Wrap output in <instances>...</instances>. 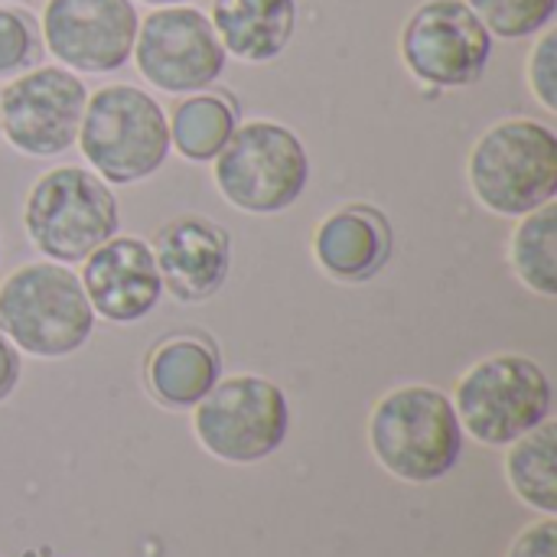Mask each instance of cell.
Wrapping results in <instances>:
<instances>
[{"mask_svg": "<svg viewBox=\"0 0 557 557\" xmlns=\"http://www.w3.org/2000/svg\"><path fill=\"white\" fill-rule=\"evenodd\" d=\"M398 52L408 75L424 88H470L490 69L493 33L467 0H424L405 20Z\"/></svg>", "mask_w": 557, "mask_h": 557, "instance_id": "obj_9", "label": "cell"}, {"mask_svg": "<svg viewBox=\"0 0 557 557\" xmlns=\"http://www.w3.org/2000/svg\"><path fill=\"white\" fill-rule=\"evenodd\" d=\"M506 557H557V519L555 516H542L539 522L525 525L512 545Z\"/></svg>", "mask_w": 557, "mask_h": 557, "instance_id": "obj_24", "label": "cell"}, {"mask_svg": "<svg viewBox=\"0 0 557 557\" xmlns=\"http://www.w3.org/2000/svg\"><path fill=\"white\" fill-rule=\"evenodd\" d=\"M219 196L248 215H281L300 202L310 183V153L297 131L281 121H238L212 160Z\"/></svg>", "mask_w": 557, "mask_h": 557, "instance_id": "obj_6", "label": "cell"}, {"mask_svg": "<svg viewBox=\"0 0 557 557\" xmlns=\"http://www.w3.org/2000/svg\"><path fill=\"white\" fill-rule=\"evenodd\" d=\"M42 55V36L33 13L13 3H0V78H13L33 69Z\"/></svg>", "mask_w": 557, "mask_h": 557, "instance_id": "obj_22", "label": "cell"}, {"mask_svg": "<svg viewBox=\"0 0 557 557\" xmlns=\"http://www.w3.org/2000/svg\"><path fill=\"white\" fill-rule=\"evenodd\" d=\"M20 375H23V359H20L16 346L0 333V405L16 392Z\"/></svg>", "mask_w": 557, "mask_h": 557, "instance_id": "obj_25", "label": "cell"}, {"mask_svg": "<svg viewBox=\"0 0 557 557\" xmlns=\"http://www.w3.org/2000/svg\"><path fill=\"white\" fill-rule=\"evenodd\" d=\"M0 3H16V0H0Z\"/></svg>", "mask_w": 557, "mask_h": 557, "instance_id": "obj_28", "label": "cell"}, {"mask_svg": "<svg viewBox=\"0 0 557 557\" xmlns=\"http://www.w3.org/2000/svg\"><path fill=\"white\" fill-rule=\"evenodd\" d=\"M88 88L62 65H33L0 91V137L23 157H59L75 147Z\"/></svg>", "mask_w": 557, "mask_h": 557, "instance_id": "obj_11", "label": "cell"}, {"mask_svg": "<svg viewBox=\"0 0 557 557\" xmlns=\"http://www.w3.org/2000/svg\"><path fill=\"white\" fill-rule=\"evenodd\" d=\"M525 78H529V88L535 95V101L555 114L557 111V33L548 26L539 33L532 52H529V62H525Z\"/></svg>", "mask_w": 557, "mask_h": 557, "instance_id": "obj_23", "label": "cell"}, {"mask_svg": "<svg viewBox=\"0 0 557 557\" xmlns=\"http://www.w3.org/2000/svg\"><path fill=\"white\" fill-rule=\"evenodd\" d=\"M131 59L140 78L166 95L206 91L228 65L209 13L189 3L153 7L137 26Z\"/></svg>", "mask_w": 557, "mask_h": 557, "instance_id": "obj_10", "label": "cell"}, {"mask_svg": "<svg viewBox=\"0 0 557 557\" xmlns=\"http://www.w3.org/2000/svg\"><path fill=\"white\" fill-rule=\"evenodd\" d=\"M140 13L134 0H46L42 49L75 75H111L131 62Z\"/></svg>", "mask_w": 557, "mask_h": 557, "instance_id": "obj_12", "label": "cell"}, {"mask_svg": "<svg viewBox=\"0 0 557 557\" xmlns=\"http://www.w3.org/2000/svg\"><path fill=\"white\" fill-rule=\"evenodd\" d=\"M166 121L170 144L183 160L212 163L238 127V101L228 91H193L173 104Z\"/></svg>", "mask_w": 557, "mask_h": 557, "instance_id": "obj_18", "label": "cell"}, {"mask_svg": "<svg viewBox=\"0 0 557 557\" xmlns=\"http://www.w3.org/2000/svg\"><path fill=\"white\" fill-rule=\"evenodd\" d=\"M75 144L88 170L111 186L150 180L173 153L163 104L127 82L101 85L88 95Z\"/></svg>", "mask_w": 557, "mask_h": 557, "instance_id": "obj_4", "label": "cell"}, {"mask_svg": "<svg viewBox=\"0 0 557 557\" xmlns=\"http://www.w3.org/2000/svg\"><path fill=\"white\" fill-rule=\"evenodd\" d=\"M212 29L225 55L264 65L297 36V0H212Z\"/></svg>", "mask_w": 557, "mask_h": 557, "instance_id": "obj_16", "label": "cell"}, {"mask_svg": "<svg viewBox=\"0 0 557 557\" xmlns=\"http://www.w3.org/2000/svg\"><path fill=\"white\" fill-rule=\"evenodd\" d=\"M140 3H150V7H176V3H193V0H140Z\"/></svg>", "mask_w": 557, "mask_h": 557, "instance_id": "obj_26", "label": "cell"}, {"mask_svg": "<svg viewBox=\"0 0 557 557\" xmlns=\"http://www.w3.org/2000/svg\"><path fill=\"white\" fill-rule=\"evenodd\" d=\"M369 450L379 467L411 486L450 476L463 454V428L450 395L434 385H398L369 414Z\"/></svg>", "mask_w": 557, "mask_h": 557, "instance_id": "obj_1", "label": "cell"}, {"mask_svg": "<svg viewBox=\"0 0 557 557\" xmlns=\"http://www.w3.org/2000/svg\"><path fill=\"white\" fill-rule=\"evenodd\" d=\"M483 26L499 39H532L552 26L557 0H467Z\"/></svg>", "mask_w": 557, "mask_h": 557, "instance_id": "obj_21", "label": "cell"}, {"mask_svg": "<svg viewBox=\"0 0 557 557\" xmlns=\"http://www.w3.org/2000/svg\"><path fill=\"white\" fill-rule=\"evenodd\" d=\"M23 228L46 261L78 264L117 235L121 202L114 186L88 166H52L23 199Z\"/></svg>", "mask_w": 557, "mask_h": 557, "instance_id": "obj_5", "label": "cell"}, {"mask_svg": "<svg viewBox=\"0 0 557 557\" xmlns=\"http://www.w3.org/2000/svg\"><path fill=\"white\" fill-rule=\"evenodd\" d=\"M310 251L326 277L339 284H369L395 255V228L379 206L349 202L317 225Z\"/></svg>", "mask_w": 557, "mask_h": 557, "instance_id": "obj_15", "label": "cell"}, {"mask_svg": "<svg viewBox=\"0 0 557 557\" xmlns=\"http://www.w3.org/2000/svg\"><path fill=\"white\" fill-rule=\"evenodd\" d=\"M473 199L499 219H522L557 199V131L539 117L490 124L467 157Z\"/></svg>", "mask_w": 557, "mask_h": 557, "instance_id": "obj_3", "label": "cell"}, {"mask_svg": "<svg viewBox=\"0 0 557 557\" xmlns=\"http://www.w3.org/2000/svg\"><path fill=\"white\" fill-rule=\"evenodd\" d=\"M144 379L160 405L186 411L222 379V356L206 336L176 333L150 349Z\"/></svg>", "mask_w": 557, "mask_h": 557, "instance_id": "obj_17", "label": "cell"}, {"mask_svg": "<svg viewBox=\"0 0 557 557\" xmlns=\"http://www.w3.org/2000/svg\"><path fill=\"white\" fill-rule=\"evenodd\" d=\"M450 401L463 434L483 447H509L552 418L555 388L535 359L499 352L473 362L457 379Z\"/></svg>", "mask_w": 557, "mask_h": 557, "instance_id": "obj_7", "label": "cell"}, {"mask_svg": "<svg viewBox=\"0 0 557 557\" xmlns=\"http://www.w3.org/2000/svg\"><path fill=\"white\" fill-rule=\"evenodd\" d=\"M82 264L78 277L98 320L131 326L150 317L163 300L153 248L137 235H111Z\"/></svg>", "mask_w": 557, "mask_h": 557, "instance_id": "obj_14", "label": "cell"}, {"mask_svg": "<svg viewBox=\"0 0 557 557\" xmlns=\"http://www.w3.org/2000/svg\"><path fill=\"white\" fill-rule=\"evenodd\" d=\"M193 434L199 447L232 467L274 457L290 434V405L277 382L264 375L219 379L193 405Z\"/></svg>", "mask_w": 557, "mask_h": 557, "instance_id": "obj_8", "label": "cell"}, {"mask_svg": "<svg viewBox=\"0 0 557 557\" xmlns=\"http://www.w3.org/2000/svg\"><path fill=\"white\" fill-rule=\"evenodd\" d=\"M506 483L522 506L557 516V424L548 418L506 447Z\"/></svg>", "mask_w": 557, "mask_h": 557, "instance_id": "obj_19", "label": "cell"}, {"mask_svg": "<svg viewBox=\"0 0 557 557\" xmlns=\"http://www.w3.org/2000/svg\"><path fill=\"white\" fill-rule=\"evenodd\" d=\"M98 317L82 277L59 261H29L0 284V333L33 359H65L88 346Z\"/></svg>", "mask_w": 557, "mask_h": 557, "instance_id": "obj_2", "label": "cell"}, {"mask_svg": "<svg viewBox=\"0 0 557 557\" xmlns=\"http://www.w3.org/2000/svg\"><path fill=\"white\" fill-rule=\"evenodd\" d=\"M509 268L519 284L545 300L557 297V202L522 215L506 248Z\"/></svg>", "mask_w": 557, "mask_h": 557, "instance_id": "obj_20", "label": "cell"}, {"mask_svg": "<svg viewBox=\"0 0 557 557\" xmlns=\"http://www.w3.org/2000/svg\"><path fill=\"white\" fill-rule=\"evenodd\" d=\"M0 261H3V242H0Z\"/></svg>", "mask_w": 557, "mask_h": 557, "instance_id": "obj_27", "label": "cell"}, {"mask_svg": "<svg viewBox=\"0 0 557 557\" xmlns=\"http://www.w3.org/2000/svg\"><path fill=\"white\" fill-rule=\"evenodd\" d=\"M157 271L163 294L176 304H206L212 300L232 274V235L209 215L183 212L157 228L153 242Z\"/></svg>", "mask_w": 557, "mask_h": 557, "instance_id": "obj_13", "label": "cell"}]
</instances>
